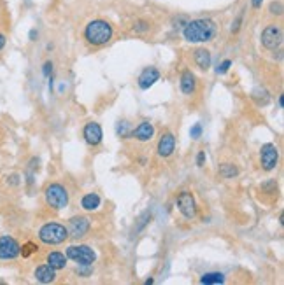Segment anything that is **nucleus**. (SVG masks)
I'll use <instances>...</instances> for the list:
<instances>
[{"label": "nucleus", "mask_w": 284, "mask_h": 285, "mask_svg": "<svg viewBox=\"0 0 284 285\" xmlns=\"http://www.w3.org/2000/svg\"><path fill=\"white\" fill-rule=\"evenodd\" d=\"M218 35V25L211 18H200L193 21H186L183 28V37L186 42L191 44H205L214 40Z\"/></svg>", "instance_id": "f257e3e1"}, {"label": "nucleus", "mask_w": 284, "mask_h": 285, "mask_svg": "<svg viewBox=\"0 0 284 285\" xmlns=\"http://www.w3.org/2000/svg\"><path fill=\"white\" fill-rule=\"evenodd\" d=\"M112 35H114V28L105 19H93L84 26V39L93 47H102L109 44Z\"/></svg>", "instance_id": "f03ea898"}, {"label": "nucleus", "mask_w": 284, "mask_h": 285, "mask_svg": "<svg viewBox=\"0 0 284 285\" xmlns=\"http://www.w3.org/2000/svg\"><path fill=\"white\" fill-rule=\"evenodd\" d=\"M39 240L46 245H60L68 240V229L58 222H46L39 229Z\"/></svg>", "instance_id": "7ed1b4c3"}, {"label": "nucleus", "mask_w": 284, "mask_h": 285, "mask_svg": "<svg viewBox=\"0 0 284 285\" xmlns=\"http://www.w3.org/2000/svg\"><path fill=\"white\" fill-rule=\"evenodd\" d=\"M44 198H46L47 207L53 210H63L68 207V191L61 184H49L44 191Z\"/></svg>", "instance_id": "20e7f679"}, {"label": "nucleus", "mask_w": 284, "mask_h": 285, "mask_svg": "<svg viewBox=\"0 0 284 285\" xmlns=\"http://www.w3.org/2000/svg\"><path fill=\"white\" fill-rule=\"evenodd\" d=\"M65 256L76 264H84V266H93L95 259H97V254L90 245H70L67 247Z\"/></svg>", "instance_id": "39448f33"}, {"label": "nucleus", "mask_w": 284, "mask_h": 285, "mask_svg": "<svg viewBox=\"0 0 284 285\" xmlns=\"http://www.w3.org/2000/svg\"><path fill=\"white\" fill-rule=\"evenodd\" d=\"M176 205H177V210L183 214L184 219L191 221V219L197 217V201H195V196L193 193L190 191H181L176 198Z\"/></svg>", "instance_id": "423d86ee"}, {"label": "nucleus", "mask_w": 284, "mask_h": 285, "mask_svg": "<svg viewBox=\"0 0 284 285\" xmlns=\"http://www.w3.org/2000/svg\"><path fill=\"white\" fill-rule=\"evenodd\" d=\"M283 28L279 25H269L262 32V46L269 51H276L283 44Z\"/></svg>", "instance_id": "0eeeda50"}, {"label": "nucleus", "mask_w": 284, "mask_h": 285, "mask_svg": "<svg viewBox=\"0 0 284 285\" xmlns=\"http://www.w3.org/2000/svg\"><path fill=\"white\" fill-rule=\"evenodd\" d=\"M260 163L265 171L276 170L277 163H279V150L274 143H265L260 149Z\"/></svg>", "instance_id": "6e6552de"}, {"label": "nucleus", "mask_w": 284, "mask_h": 285, "mask_svg": "<svg viewBox=\"0 0 284 285\" xmlns=\"http://www.w3.org/2000/svg\"><path fill=\"white\" fill-rule=\"evenodd\" d=\"M68 236H72V238H83L90 233L91 229V221L86 217V215H76L68 221Z\"/></svg>", "instance_id": "1a4fd4ad"}, {"label": "nucleus", "mask_w": 284, "mask_h": 285, "mask_svg": "<svg viewBox=\"0 0 284 285\" xmlns=\"http://www.w3.org/2000/svg\"><path fill=\"white\" fill-rule=\"evenodd\" d=\"M21 245L18 243V240L12 236H0V259L2 261H11L16 259L19 256Z\"/></svg>", "instance_id": "9d476101"}, {"label": "nucleus", "mask_w": 284, "mask_h": 285, "mask_svg": "<svg viewBox=\"0 0 284 285\" xmlns=\"http://www.w3.org/2000/svg\"><path fill=\"white\" fill-rule=\"evenodd\" d=\"M83 137L86 140L88 145L91 147H97L102 143V139H104V132H102V126L95 121H90L84 125V130H83Z\"/></svg>", "instance_id": "9b49d317"}, {"label": "nucleus", "mask_w": 284, "mask_h": 285, "mask_svg": "<svg viewBox=\"0 0 284 285\" xmlns=\"http://www.w3.org/2000/svg\"><path fill=\"white\" fill-rule=\"evenodd\" d=\"M156 150H158L160 157H170L176 150V137L170 132L162 133L158 140V145H156Z\"/></svg>", "instance_id": "f8f14e48"}, {"label": "nucleus", "mask_w": 284, "mask_h": 285, "mask_svg": "<svg viewBox=\"0 0 284 285\" xmlns=\"http://www.w3.org/2000/svg\"><path fill=\"white\" fill-rule=\"evenodd\" d=\"M160 81V70L155 67H146L144 70L140 72L139 75V81H137V84H139L140 89H149L153 88V86L156 84V82Z\"/></svg>", "instance_id": "ddd939ff"}, {"label": "nucleus", "mask_w": 284, "mask_h": 285, "mask_svg": "<svg viewBox=\"0 0 284 285\" xmlns=\"http://www.w3.org/2000/svg\"><path fill=\"white\" fill-rule=\"evenodd\" d=\"M132 137L135 140H139V142H142V143L149 142V140L155 137V126H153V123H149V121L139 123V125L132 130Z\"/></svg>", "instance_id": "4468645a"}, {"label": "nucleus", "mask_w": 284, "mask_h": 285, "mask_svg": "<svg viewBox=\"0 0 284 285\" xmlns=\"http://www.w3.org/2000/svg\"><path fill=\"white\" fill-rule=\"evenodd\" d=\"M179 86H181V91L183 95L186 97H191L195 91H197V77L191 70H184L181 74V81H179Z\"/></svg>", "instance_id": "2eb2a0df"}, {"label": "nucleus", "mask_w": 284, "mask_h": 285, "mask_svg": "<svg viewBox=\"0 0 284 285\" xmlns=\"http://www.w3.org/2000/svg\"><path fill=\"white\" fill-rule=\"evenodd\" d=\"M33 277H35V280L40 282V284H51V282L56 280V270L51 268L47 263L40 264V266H37L35 271H33Z\"/></svg>", "instance_id": "dca6fc26"}, {"label": "nucleus", "mask_w": 284, "mask_h": 285, "mask_svg": "<svg viewBox=\"0 0 284 285\" xmlns=\"http://www.w3.org/2000/svg\"><path fill=\"white\" fill-rule=\"evenodd\" d=\"M193 60L195 63H197V67L200 68V70H209V67H211V51L205 49V47H198L197 51L193 53Z\"/></svg>", "instance_id": "f3484780"}, {"label": "nucleus", "mask_w": 284, "mask_h": 285, "mask_svg": "<svg viewBox=\"0 0 284 285\" xmlns=\"http://www.w3.org/2000/svg\"><path fill=\"white\" fill-rule=\"evenodd\" d=\"M100 205H102V200L97 193L84 194L83 200H81V208L86 212H97L98 208H100Z\"/></svg>", "instance_id": "a211bd4d"}, {"label": "nucleus", "mask_w": 284, "mask_h": 285, "mask_svg": "<svg viewBox=\"0 0 284 285\" xmlns=\"http://www.w3.org/2000/svg\"><path fill=\"white\" fill-rule=\"evenodd\" d=\"M46 263L49 264L51 268H54V270H63L65 266H67V256H65L63 252H58V250H53V252L47 254L46 257Z\"/></svg>", "instance_id": "6ab92c4d"}, {"label": "nucleus", "mask_w": 284, "mask_h": 285, "mask_svg": "<svg viewBox=\"0 0 284 285\" xmlns=\"http://www.w3.org/2000/svg\"><path fill=\"white\" fill-rule=\"evenodd\" d=\"M225 282V275L220 273V271H209V273H204L200 277V284H207V285H218Z\"/></svg>", "instance_id": "aec40b11"}, {"label": "nucleus", "mask_w": 284, "mask_h": 285, "mask_svg": "<svg viewBox=\"0 0 284 285\" xmlns=\"http://www.w3.org/2000/svg\"><path fill=\"white\" fill-rule=\"evenodd\" d=\"M251 97H253V100L256 102V105H267L270 102V95H269V91H267L265 88L253 89Z\"/></svg>", "instance_id": "412c9836"}, {"label": "nucleus", "mask_w": 284, "mask_h": 285, "mask_svg": "<svg viewBox=\"0 0 284 285\" xmlns=\"http://www.w3.org/2000/svg\"><path fill=\"white\" fill-rule=\"evenodd\" d=\"M218 171H220V175L223 178H234V177H237V175H239V168L235 166V164H232V163H223Z\"/></svg>", "instance_id": "4be33fe9"}, {"label": "nucleus", "mask_w": 284, "mask_h": 285, "mask_svg": "<svg viewBox=\"0 0 284 285\" xmlns=\"http://www.w3.org/2000/svg\"><path fill=\"white\" fill-rule=\"evenodd\" d=\"M151 212H144V214L140 215L139 217V222H137V228H133V233H139V231H142V229L146 228V226L151 222Z\"/></svg>", "instance_id": "5701e85b"}, {"label": "nucleus", "mask_w": 284, "mask_h": 285, "mask_svg": "<svg viewBox=\"0 0 284 285\" xmlns=\"http://www.w3.org/2000/svg\"><path fill=\"white\" fill-rule=\"evenodd\" d=\"M116 133L123 139L126 137H132V128H130V123L128 121H119L118 126H116Z\"/></svg>", "instance_id": "b1692460"}, {"label": "nucleus", "mask_w": 284, "mask_h": 285, "mask_svg": "<svg viewBox=\"0 0 284 285\" xmlns=\"http://www.w3.org/2000/svg\"><path fill=\"white\" fill-rule=\"evenodd\" d=\"M132 30L135 33H146L149 32V23L144 21V19H137V21H133Z\"/></svg>", "instance_id": "393cba45"}, {"label": "nucleus", "mask_w": 284, "mask_h": 285, "mask_svg": "<svg viewBox=\"0 0 284 285\" xmlns=\"http://www.w3.org/2000/svg\"><path fill=\"white\" fill-rule=\"evenodd\" d=\"M33 252H37V245L32 242L25 243V245L21 247V250H19V254H23V257H30Z\"/></svg>", "instance_id": "a878e982"}, {"label": "nucleus", "mask_w": 284, "mask_h": 285, "mask_svg": "<svg viewBox=\"0 0 284 285\" xmlns=\"http://www.w3.org/2000/svg\"><path fill=\"white\" fill-rule=\"evenodd\" d=\"M260 189H262L263 193H276L277 184H276V180H267V182H263V184L260 185Z\"/></svg>", "instance_id": "bb28decb"}, {"label": "nucleus", "mask_w": 284, "mask_h": 285, "mask_svg": "<svg viewBox=\"0 0 284 285\" xmlns=\"http://www.w3.org/2000/svg\"><path fill=\"white\" fill-rule=\"evenodd\" d=\"M269 11L272 16H283V4L281 2H272L269 5Z\"/></svg>", "instance_id": "cd10ccee"}, {"label": "nucleus", "mask_w": 284, "mask_h": 285, "mask_svg": "<svg viewBox=\"0 0 284 285\" xmlns=\"http://www.w3.org/2000/svg\"><path fill=\"white\" fill-rule=\"evenodd\" d=\"M190 137H191V139H195V140L200 139V137H202V125H200V123H195V125L191 126V128H190Z\"/></svg>", "instance_id": "c85d7f7f"}, {"label": "nucleus", "mask_w": 284, "mask_h": 285, "mask_svg": "<svg viewBox=\"0 0 284 285\" xmlns=\"http://www.w3.org/2000/svg\"><path fill=\"white\" fill-rule=\"evenodd\" d=\"M230 67H232V61L230 60L221 61V63L218 65V68H216V74H227V72L230 70Z\"/></svg>", "instance_id": "c756f323"}, {"label": "nucleus", "mask_w": 284, "mask_h": 285, "mask_svg": "<svg viewBox=\"0 0 284 285\" xmlns=\"http://www.w3.org/2000/svg\"><path fill=\"white\" fill-rule=\"evenodd\" d=\"M241 23H242V12L237 16V19H235V21L232 23V28H230V30H232V33H237L239 30H241Z\"/></svg>", "instance_id": "7c9ffc66"}, {"label": "nucleus", "mask_w": 284, "mask_h": 285, "mask_svg": "<svg viewBox=\"0 0 284 285\" xmlns=\"http://www.w3.org/2000/svg\"><path fill=\"white\" fill-rule=\"evenodd\" d=\"M42 74L46 75V77H51V74H53V61H46V63H44Z\"/></svg>", "instance_id": "2f4dec72"}, {"label": "nucleus", "mask_w": 284, "mask_h": 285, "mask_svg": "<svg viewBox=\"0 0 284 285\" xmlns=\"http://www.w3.org/2000/svg\"><path fill=\"white\" fill-rule=\"evenodd\" d=\"M204 164H205V152L200 150V152L197 154V166H204Z\"/></svg>", "instance_id": "473e14b6"}, {"label": "nucleus", "mask_w": 284, "mask_h": 285, "mask_svg": "<svg viewBox=\"0 0 284 285\" xmlns=\"http://www.w3.org/2000/svg\"><path fill=\"white\" fill-rule=\"evenodd\" d=\"M7 182H9L11 185H19V182H21V180H19V175H11Z\"/></svg>", "instance_id": "72a5a7b5"}, {"label": "nucleus", "mask_w": 284, "mask_h": 285, "mask_svg": "<svg viewBox=\"0 0 284 285\" xmlns=\"http://www.w3.org/2000/svg\"><path fill=\"white\" fill-rule=\"evenodd\" d=\"M5 44H7V39H5V35H4V33H0V51L4 49V47H5Z\"/></svg>", "instance_id": "f704fd0d"}, {"label": "nucleus", "mask_w": 284, "mask_h": 285, "mask_svg": "<svg viewBox=\"0 0 284 285\" xmlns=\"http://www.w3.org/2000/svg\"><path fill=\"white\" fill-rule=\"evenodd\" d=\"M262 4H263V0H251L253 9H260V7H262Z\"/></svg>", "instance_id": "c9c22d12"}, {"label": "nucleus", "mask_w": 284, "mask_h": 285, "mask_svg": "<svg viewBox=\"0 0 284 285\" xmlns=\"http://www.w3.org/2000/svg\"><path fill=\"white\" fill-rule=\"evenodd\" d=\"M277 105H279V109H284V97L283 95H279V98H277Z\"/></svg>", "instance_id": "e433bc0d"}, {"label": "nucleus", "mask_w": 284, "mask_h": 285, "mask_svg": "<svg viewBox=\"0 0 284 285\" xmlns=\"http://www.w3.org/2000/svg\"><path fill=\"white\" fill-rule=\"evenodd\" d=\"M37 37H39V32L32 30V32H30V40H37Z\"/></svg>", "instance_id": "4c0bfd02"}]
</instances>
